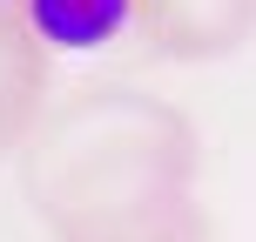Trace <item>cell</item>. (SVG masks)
Returning <instances> with one entry per match:
<instances>
[{
    "mask_svg": "<svg viewBox=\"0 0 256 242\" xmlns=\"http://www.w3.org/2000/svg\"><path fill=\"white\" fill-rule=\"evenodd\" d=\"M135 0H27V20L54 47H102L128 27Z\"/></svg>",
    "mask_w": 256,
    "mask_h": 242,
    "instance_id": "1",
    "label": "cell"
}]
</instances>
